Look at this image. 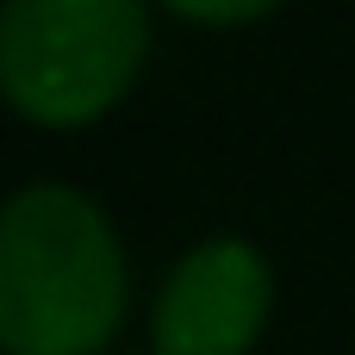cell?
<instances>
[{
  "mask_svg": "<svg viewBox=\"0 0 355 355\" xmlns=\"http://www.w3.org/2000/svg\"><path fill=\"white\" fill-rule=\"evenodd\" d=\"M125 324V250L112 218L69 181L0 200V349L100 355Z\"/></svg>",
  "mask_w": 355,
  "mask_h": 355,
  "instance_id": "cell-1",
  "label": "cell"
},
{
  "mask_svg": "<svg viewBox=\"0 0 355 355\" xmlns=\"http://www.w3.org/2000/svg\"><path fill=\"white\" fill-rule=\"evenodd\" d=\"M150 56L144 0H0V100L31 125H87Z\"/></svg>",
  "mask_w": 355,
  "mask_h": 355,
  "instance_id": "cell-2",
  "label": "cell"
},
{
  "mask_svg": "<svg viewBox=\"0 0 355 355\" xmlns=\"http://www.w3.org/2000/svg\"><path fill=\"white\" fill-rule=\"evenodd\" d=\"M275 306V268L250 237L193 243L156 287L150 355H250Z\"/></svg>",
  "mask_w": 355,
  "mask_h": 355,
  "instance_id": "cell-3",
  "label": "cell"
},
{
  "mask_svg": "<svg viewBox=\"0 0 355 355\" xmlns=\"http://www.w3.org/2000/svg\"><path fill=\"white\" fill-rule=\"evenodd\" d=\"M162 6L181 12V19H200V25H237V19H256L281 0H162Z\"/></svg>",
  "mask_w": 355,
  "mask_h": 355,
  "instance_id": "cell-4",
  "label": "cell"
}]
</instances>
